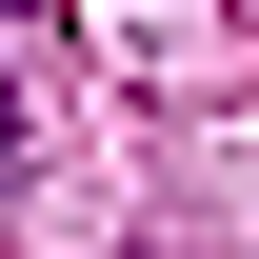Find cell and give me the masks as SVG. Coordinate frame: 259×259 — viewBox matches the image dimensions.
Segmentation results:
<instances>
[{
    "instance_id": "cell-1",
    "label": "cell",
    "mask_w": 259,
    "mask_h": 259,
    "mask_svg": "<svg viewBox=\"0 0 259 259\" xmlns=\"http://www.w3.org/2000/svg\"><path fill=\"white\" fill-rule=\"evenodd\" d=\"M0 199H20V100H0Z\"/></svg>"
},
{
    "instance_id": "cell-2",
    "label": "cell",
    "mask_w": 259,
    "mask_h": 259,
    "mask_svg": "<svg viewBox=\"0 0 259 259\" xmlns=\"http://www.w3.org/2000/svg\"><path fill=\"white\" fill-rule=\"evenodd\" d=\"M0 20H20V0H0Z\"/></svg>"
}]
</instances>
